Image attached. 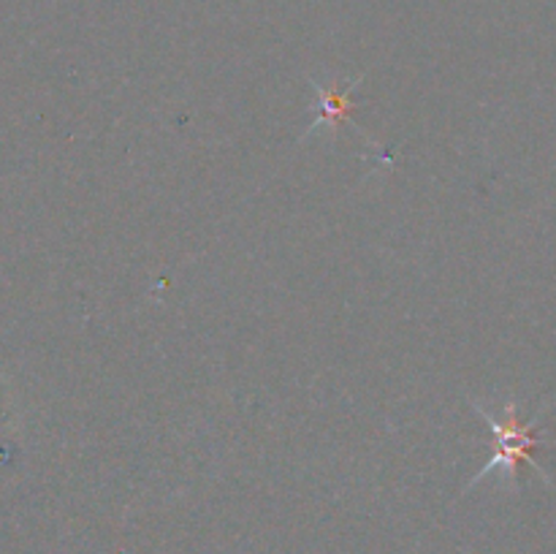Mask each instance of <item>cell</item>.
Segmentation results:
<instances>
[{"label":"cell","mask_w":556,"mask_h":554,"mask_svg":"<svg viewBox=\"0 0 556 554\" xmlns=\"http://www.w3.org/2000/svg\"><path fill=\"white\" fill-rule=\"evenodd\" d=\"M472 407L481 413L489 421V429L494 435V449L492 459L483 465L481 473L472 476V481L467 483V489H472L476 483H481L483 478L494 476V470H505L503 476L516 478L519 467L525 462H530L535 470L543 473V467L538 465L532 449L543 443L541 435L535 432V421H521V413L516 407V402H505V405H486L483 400H472ZM546 476V473H543Z\"/></svg>","instance_id":"6da1fadb"},{"label":"cell","mask_w":556,"mask_h":554,"mask_svg":"<svg viewBox=\"0 0 556 554\" xmlns=\"http://www.w3.org/2000/svg\"><path fill=\"white\" fill-rule=\"evenodd\" d=\"M358 81L362 79H351L348 85H340V87H326L320 85V81L313 79V90H315V106H318V114H315L313 125H309L307 130H304V136L315 134V130L320 128H329L334 130L340 119H348L351 123V112L356 103L351 101V96L356 92Z\"/></svg>","instance_id":"7a4b0ae2"}]
</instances>
